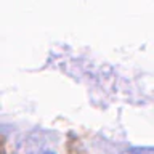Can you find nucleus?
<instances>
[{
    "instance_id": "nucleus-1",
    "label": "nucleus",
    "mask_w": 154,
    "mask_h": 154,
    "mask_svg": "<svg viewBox=\"0 0 154 154\" xmlns=\"http://www.w3.org/2000/svg\"><path fill=\"white\" fill-rule=\"evenodd\" d=\"M120 154H154V148L152 146H135V148L125 149Z\"/></svg>"
},
{
    "instance_id": "nucleus-2",
    "label": "nucleus",
    "mask_w": 154,
    "mask_h": 154,
    "mask_svg": "<svg viewBox=\"0 0 154 154\" xmlns=\"http://www.w3.org/2000/svg\"><path fill=\"white\" fill-rule=\"evenodd\" d=\"M37 154H53V152H37Z\"/></svg>"
}]
</instances>
